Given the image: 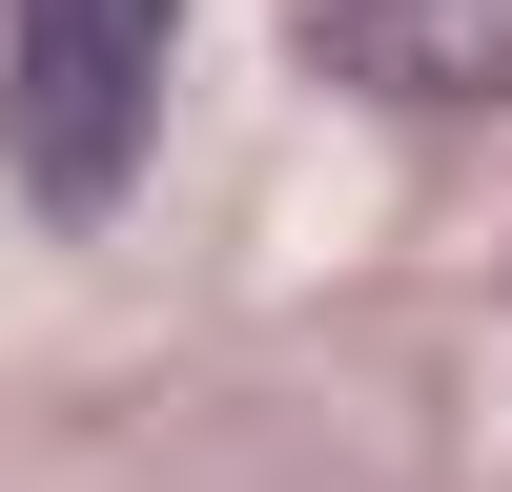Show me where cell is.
Wrapping results in <instances>:
<instances>
[{
  "label": "cell",
  "instance_id": "2",
  "mask_svg": "<svg viewBox=\"0 0 512 492\" xmlns=\"http://www.w3.org/2000/svg\"><path fill=\"white\" fill-rule=\"evenodd\" d=\"M369 103H512V0H328Z\"/></svg>",
  "mask_w": 512,
  "mask_h": 492
},
{
  "label": "cell",
  "instance_id": "1",
  "mask_svg": "<svg viewBox=\"0 0 512 492\" xmlns=\"http://www.w3.org/2000/svg\"><path fill=\"white\" fill-rule=\"evenodd\" d=\"M185 82V0H0V185L41 226H103L164 144Z\"/></svg>",
  "mask_w": 512,
  "mask_h": 492
}]
</instances>
